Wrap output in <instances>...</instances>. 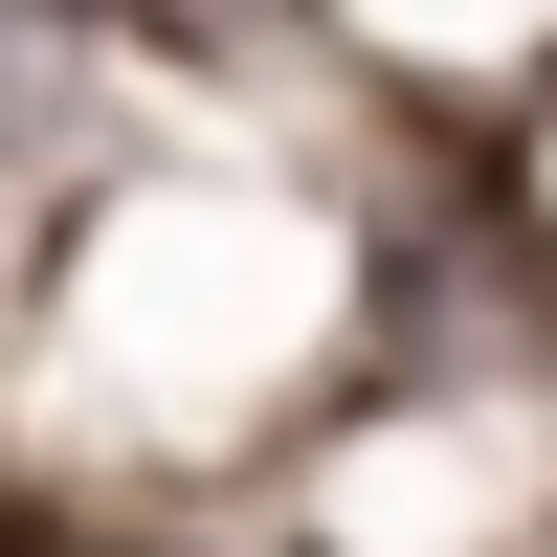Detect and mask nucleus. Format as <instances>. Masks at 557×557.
<instances>
[{
	"instance_id": "nucleus-1",
	"label": "nucleus",
	"mask_w": 557,
	"mask_h": 557,
	"mask_svg": "<svg viewBox=\"0 0 557 557\" xmlns=\"http://www.w3.org/2000/svg\"><path fill=\"white\" fill-rule=\"evenodd\" d=\"M67 23H112V0H0V134L45 157V67H67Z\"/></svg>"
}]
</instances>
